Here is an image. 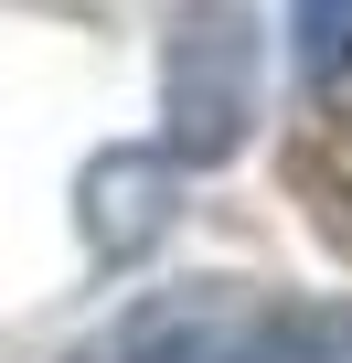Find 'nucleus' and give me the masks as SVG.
<instances>
[{
    "label": "nucleus",
    "mask_w": 352,
    "mask_h": 363,
    "mask_svg": "<svg viewBox=\"0 0 352 363\" xmlns=\"http://www.w3.org/2000/svg\"><path fill=\"white\" fill-rule=\"evenodd\" d=\"M171 160H225L256 118V33L235 0H193L182 33H171Z\"/></svg>",
    "instance_id": "nucleus-1"
},
{
    "label": "nucleus",
    "mask_w": 352,
    "mask_h": 363,
    "mask_svg": "<svg viewBox=\"0 0 352 363\" xmlns=\"http://www.w3.org/2000/svg\"><path fill=\"white\" fill-rule=\"evenodd\" d=\"M75 225H86V246L107 267L139 257V246H160V225H171V150H107V160H86Z\"/></svg>",
    "instance_id": "nucleus-2"
},
{
    "label": "nucleus",
    "mask_w": 352,
    "mask_h": 363,
    "mask_svg": "<svg viewBox=\"0 0 352 363\" xmlns=\"http://www.w3.org/2000/svg\"><path fill=\"white\" fill-rule=\"evenodd\" d=\"M75 363H235L214 299H139L128 320H107Z\"/></svg>",
    "instance_id": "nucleus-3"
},
{
    "label": "nucleus",
    "mask_w": 352,
    "mask_h": 363,
    "mask_svg": "<svg viewBox=\"0 0 352 363\" xmlns=\"http://www.w3.org/2000/svg\"><path fill=\"white\" fill-rule=\"evenodd\" d=\"M235 363H352V310H267Z\"/></svg>",
    "instance_id": "nucleus-4"
},
{
    "label": "nucleus",
    "mask_w": 352,
    "mask_h": 363,
    "mask_svg": "<svg viewBox=\"0 0 352 363\" xmlns=\"http://www.w3.org/2000/svg\"><path fill=\"white\" fill-rule=\"evenodd\" d=\"M299 75L320 86L352 75V0H299Z\"/></svg>",
    "instance_id": "nucleus-5"
}]
</instances>
